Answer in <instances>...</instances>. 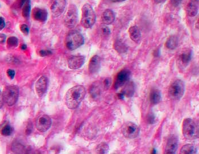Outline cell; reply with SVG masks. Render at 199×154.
Instances as JSON below:
<instances>
[{
  "label": "cell",
  "instance_id": "obj_1",
  "mask_svg": "<svg viewBox=\"0 0 199 154\" xmlns=\"http://www.w3.org/2000/svg\"><path fill=\"white\" fill-rule=\"evenodd\" d=\"M85 93V89L82 85H76L69 89L65 94L66 105L69 109H76L84 99Z\"/></svg>",
  "mask_w": 199,
  "mask_h": 154
},
{
  "label": "cell",
  "instance_id": "obj_2",
  "mask_svg": "<svg viewBox=\"0 0 199 154\" xmlns=\"http://www.w3.org/2000/svg\"><path fill=\"white\" fill-rule=\"evenodd\" d=\"M182 131L186 139L194 140L199 138V126L193 119L189 118L184 119L182 125Z\"/></svg>",
  "mask_w": 199,
  "mask_h": 154
},
{
  "label": "cell",
  "instance_id": "obj_3",
  "mask_svg": "<svg viewBox=\"0 0 199 154\" xmlns=\"http://www.w3.org/2000/svg\"><path fill=\"white\" fill-rule=\"evenodd\" d=\"M96 19V14L92 6L89 4H85L82 8L81 25L86 29L91 28L95 24Z\"/></svg>",
  "mask_w": 199,
  "mask_h": 154
},
{
  "label": "cell",
  "instance_id": "obj_4",
  "mask_svg": "<svg viewBox=\"0 0 199 154\" xmlns=\"http://www.w3.org/2000/svg\"><path fill=\"white\" fill-rule=\"evenodd\" d=\"M84 43V37L80 33L77 31H70L65 38V45L69 50H74L80 47Z\"/></svg>",
  "mask_w": 199,
  "mask_h": 154
},
{
  "label": "cell",
  "instance_id": "obj_5",
  "mask_svg": "<svg viewBox=\"0 0 199 154\" xmlns=\"http://www.w3.org/2000/svg\"><path fill=\"white\" fill-rule=\"evenodd\" d=\"M185 91V85L182 80L177 79L172 82L169 88V96L173 100H179L183 97Z\"/></svg>",
  "mask_w": 199,
  "mask_h": 154
},
{
  "label": "cell",
  "instance_id": "obj_6",
  "mask_svg": "<svg viewBox=\"0 0 199 154\" xmlns=\"http://www.w3.org/2000/svg\"><path fill=\"white\" fill-rule=\"evenodd\" d=\"M19 89L17 86L10 85L5 87L2 93L4 101L8 105H14L17 101Z\"/></svg>",
  "mask_w": 199,
  "mask_h": 154
},
{
  "label": "cell",
  "instance_id": "obj_7",
  "mask_svg": "<svg viewBox=\"0 0 199 154\" xmlns=\"http://www.w3.org/2000/svg\"><path fill=\"white\" fill-rule=\"evenodd\" d=\"M78 21V11L75 5H70L64 17V24L68 28H72L76 25Z\"/></svg>",
  "mask_w": 199,
  "mask_h": 154
},
{
  "label": "cell",
  "instance_id": "obj_8",
  "mask_svg": "<svg viewBox=\"0 0 199 154\" xmlns=\"http://www.w3.org/2000/svg\"><path fill=\"white\" fill-rule=\"evenodd\" d=\"M122 132L125 137L129 139H134L139 135V128L134 123L128 122L123 125Z\"/></svg>",
  "mask_w": 199,
  "mask_h": 154
},
{
  "label": "cell",
  "instance_id": "obj_9",
  "mask_svg": "<svg viewBox=\"0 0 199 154\" xmlns=\"http://www.w3.org/2000/svg\"><path fill=\"white\" fill-rule=\"evenodd\" d=\"M52 124L51 119L47 115H41L36 121V128L39 132H45L50 128Z\"/></svg>",
  "mask_w": 199,
  "mask_h": 154
},
{
  "label": "cell",
  "instance_id": "obj_10",
  "mask_svg": "<svg viewBox=\"0 0 199 154\" xmlns=\"http://www.w3.org/2000/svg\"><path fill=\"white\" fill-rule=\"evenodd\" d=\"M130 76V71L127 69H124L119 72L115 79L114 84L115 89H119V88L124 85L128 81Z\"/></svg>",
  "mask_w": 199,
  "mask_h": 154
},
{
  "label": "cell",
  "instance_id": "obj_11",
  "mask_svg": "<svg viewBox=\"0 0 199 154\" xmlns=\"http://www.w3.org/2000/svg\"><path fill=\"white\" fill-rule=\"evenodd\" d=\"M66 0H52L50 5V10L53 14L57 17L59 16L65 9Z\"/></svg>",
  "mask_w": 199,
  "mask_h": 154
},
{
  "label": "cell",
  "instance_id": "obj_12",
  "mask_svg": "<svg viewBox=\"0 0 199 154\" xmlns=\"http://www.w3.org/2000/svg\"><path fill=\"white\" fill-rule=\"evenodd\" d=\"M178 147V138L175 135H172L170 136L166 145L165 154H175Z\"/></svg>",
  "mask_w": 199,
  "mask_h": 154
},
{
  "label": "cell",
  "instance_id": "obj_13",
  "mask_svg": "<svg viewBox=\"0 0 199 154\" xmlns=\"http://www.w3.org/2000/svg\"><path fill=\"white\" fill-rule=\"evenodd\" d=\"M48 80L46 76H43L37 80L35 84V90L39 97H42L47 89Z\"/></svg>",
  "mask_w": 199,
  "mask_h": 154
},
{
  "label": "cell",
  "instance_id": "obj_14",
  "mask_svg": "<svg viewBox=\"0 0 199 154\" xmlns=\"http://www.w3.org/2000/svg\"><path fill=\"white\" fill-rule=\"evenodd\" d=\"M85 62V57L81 55L72 56L68 60V65L71 69H77L83 66Z\"/></svg>",
  "mask_w": 199,
  "mask_h": 154
},
{
  "label": "cell",
  "instance_id": "obj_15",
  "mask_svg": "<svg viewBox=\"0 0 199 154\" xmlns=\"http://www.w3.org/2000/svg\"><path fill=\"white\" fill-rule=\"evenodd\" d=\"M33 18L39 22H43L47 18V11L45 9L38 8H34L31 12Z\"/></svg>",
  "mask_w": 199,
  "mask_h": 154
},
{
  "label": "cell",
  "instance_id": "obj_16",
  "mask_svg": "<svg viewBox=\"0 0 199 154\" xmlns=\"http://www.w3.org/2000/svg\"><path fill=\"white\" fill-rule=\"evenodd\" d=\"M101 67V59L98 55H95L92 57L89 61L88 65L89 72L91 74L97 73Z\"/></svg>",
  "mask_w": 199,
  "mask_h": 154
},
{
  "label": "cell",
  "instance_id": "obj_17",
  "mask_svg": "<svg viewBox=\"0 0 199 154\" xmlns=\"http://www.w3.org/2000/svg\"><path fill=\"white\" fill-rule=\"evenodd\" d=\"M101 19L103 24L110 25L115 21V13L111 10L107 9L103 13V14L101 15Z\"/></svg>",
  "mask_w": 199,
  "mask_h": 154
},
{
  "label": "cell",
  "instance_id": "obj_18",
  "mask_svg": "<svg viewBox=\"0 0 199 154\" xmlns=\"http://www.w3.org/2000/svg\"><path fill=\"white\" fill-rule=\"evenodd\" d=\"M192 51L189 49H185L180 53L179 60L180 63L183 65H187L191 60Z\"/></svg>",
  "mask_w": 199,
  "mask_h": 154
},
{
  "label": "cell",
  "instance_id": "obj_19",
  "mask_svg": "<svg viewBox=\"0 0 199 154\" xmlns=\"http://www.w3.org/2000/svg\"><path fill=\"white\" fill-rule=\"evenodd\" d=\"M129 33L130 38L135 42H138L141 38V31L138 27L136 26L130 27L129 30Z\"/></svg>",
  "mask_w": 199,
  "mask_h": 154
},
{
  "label": "cell",
  "instance_id": "obj_20",
  "mask_svg": "<svg viewBox=\"0 0 199 154\" xmlns=\"http://www.w3.org/2000/svg\"><path fill=\"white\" fill-rule=\"evenodd\" d=\"M125 85L124 88L122 90L121 93L125 96H127V97H131L134 94V90H135V85L133 82H127L125 84Z\"/></svg>",
  "mask_w": 199,
  "mask_h": 154
},
{
  "label": "cell",
  "instance_id": "obj_21",
  "mask_svg": "<svg viewBox=\"0 0 199 154\" xmlns=\"http://www.w3.org/2000/svg\"><path fill=\"white\" fill-rule=\"evenodd\" d=\"M161 100V94L159 90L154 89L151 91L150 93V101L151 104L156 105Z\"/></svg>",
  "mask_w": 199,
  "mask_h": 154
},
{
  "label": "cell",
  "instance_id": "obj_22",
  "mask_svg": "<svg viewBox=\"0 0 199 154\" xmlns=\"http://www.w3.org/2000/svg\"><path fill=\"white\" fill-rule=\"evenodd\" d=\"M178 45V39L175 36L170 37L166 42L165 45L169 49H174Z\"/></svg>",
  "mask_w": 199,
  "mask_h": 154
},
{
  "label": "cell",
  "instance_id": "obj_23",
  "mask_svg": "<svg viewBox=\"0 0 199 154\" xmlns=\"http://www.w3.org/2000/svg\"><path fill=\"white\" fill-rule=\"evenodd\" d=\"M197 7L193 2H189L186 8L187 14L189 17H195L197 13Z\"/></svg>",
  "mask_w": 199,
  "mask_h": 154
},
{
  "label": "cell",
  "instance_id": "obj_24",
  "mask_svg": "<svg viewBox=\"0 0 199 154\" xmlns=\"http://www.w3.org/2000/svg\"><path fill=\"white\" fill-rule=\"evenodd\" d=\"M196 152V149L195 147L191 144H187L181 147L180 150V154H195Z\"/></svg>",
  "mask_w": 199,
  "mask_h": 154
},
{
  "label": "cell",
  "instance_id": "obj_25",
  "mask_svg": "<svg viewBox=\"0 0 199 154\" xmlns=\"http://www.w3.org/2000/svg\"><path fill=\"white\" fill-rule=\"evenodd\" d=\"M31 3L30 0H27L23 5L22 9V15L25 18H28L30 14Z\"/></svg>",
  "mask_w": 199,
  "mask_h": 154
},
{
  "label": "cell",
  "instance_id": "obj_26",
  "mask_svg": "<svg viewBox=\"0 0 199 154\" xmlns=\"http://www.w3.org/2000/svg\"><path fill=\"white\" fill-rule=\"evenodd\" d=\"M89 92L92 97L96 98L100 95V89L96 84H93L92 86L90 87Z\"/></svg>",
  "mask_w": 199,
  "mask_h": 154
},
{
  "label": "cell",
  "instance_id": "obj_27",
  "mask_svg": "<svg viewBox=\"0 0 199 154\" xmlns=\"http://www.w3.org/2000/svg\"><path fill=\"white\" fill-rule=\"evenodd\" d=\"M109 146L106 143H101L96 148V152L97 154H107L109 151Z\"/></svg>",
  "mask_w": 199,
  "mask_h": 154
},
{
  "label": "cell",
  "instance_id": "obj_28",
  "mask_svg": "<svg viewBox=\"0 0 199 154\" xmlns=\"http://www.w3.org/2000/svg\"><path fill=\"white\" fill-rule=\"evenodd\" d=\"M114 47L118 53H123L127 51V46L125 45L123 42L119 41H115Z\"/></svg>",
  "mask_w": 199,
  "mask_h": 154
},
{
  "label": "cell",
  "instance_id": "obj_29",
  "mask_svg": "<svg viewBox=\"0 0 199 154\" xmlns=\"http://www.w3.org/2000/svg\"><path fill=\"white\" fill-rule=\"evenodd\" d=\"M18 44V40L15 37H12L8 38L7 41V45L10 48L15 47L17 46Z\"/></svg>",
  "mask_w": 199,
  "mask_h": 154
},
{
  "label": "cell",
  "instance_id": "obj_30",
  "mask_svg": "<svg viewBox=\"0 0 199 154\" xmlns=\"http://www.w3.org/2000/svg\"><path fill=\"white\" fill-rule=\"evenodd\" d=\"M12 132H13V128L10 125L8 124L5 126L1 131L2 135L4 136H9L12 134Z\"/></svg>",
  "mask_w": 199,
  "mask_h": 154
},
{
  "label": "cell",
  "instance_id": "obj_31",
  "mask_svg": "<svg viewBox=\"0 0 199 154\" xmlns=\"http://www.w3.org/2000/svg\"><path fill=\"white\" fill-rule=\"evenodd\" d=\"M147 120L149 124H153L155 122V116L153 113H149L147 116Z\"/></svg>",
  "mask_w": 199,
  "mask_h": 154
},
{
  "label": "cell",
  "instance_id": "obj_32",
  "mask_svg": "<svg viewBox=\"0 0 199 154\" xmlns=\"http://www.w3.org/2000/svg\"><path fill=\"white\" fill-rule=\"evenodd\" d=\"M101 30L102 34L104 35H108L111 33L110 29L105 25H103L101 27Z\"/></svg>",
  "mask_w": 199,
  "mask_h": 154
},
{
  "label": "cell",
  "instance_id": "obj_33",
  "mask_svg": "<svg viewBox=\"0 0 199 154\" xmlns=\"http://www.w3.org/2000/svg\"><path fill=\"white\" fill-rule=\"evenodd\" d=\"M20 30L23 33V34L25 35H27L29 33V27L26 25L23 24L20 26Z\"/></svg>",
  "mask_w": 199,
  "mask_h": 154
},
{
  "label": "cell",
  "instance_id": "obj_34",
  "mask_svg": "<svg viewBox=\"0 0 199 154\" xmlns=\"http://www.w3.org/2000/svg\"><path fill=\"white\" fill-rule=\"evenodd\" d=\"M52 54V52L50 50H41L39 51V55L41 57H46L51 55Z\"/></svg>",
  "mask_w": 199,
  "mask_h": 154
},
{
  "label": "cell",
  "instance_id": "obj_35",
  "mask_svg": "<svg viewBox=\"0 0 199 154\" xmlns=\"http://www.w3.org/2000/svg\"><path fill=\"white\" fill-rule=\"evenodd\" d=\"M111 84V79L107 78V79H105V80L103 81V85H104V88L106 89H107L109 88Z\"/></svg>",
  "mask_w": 199,
  "mask_h": 154
},
{
  "label": "cell",
  "instance_id": "obj_36",
  "mask_svg": "<svg viewBox=\"0 0 199 154\" xmlns=\"http://www.w3.org/2000/svg\"><path fill=\"white\" fill-rule=\"evenodd\" d=\"M182 0H170V3L174 7L178 6L181 2Z\"/></svg>",
  "mask_w": 199,
  "mask_h": 154
},
{
  "label": "cell",
  "instance_id": "obj_37",
  "mask_svg": "<svg viewBox=\"0 0 199 154\" xmlns=\"http://www.w3.org/2000/svg\"><path fill=\"white\" fill-rule=\"evenodd\" d=\"M7 75L10 79H13L15 76V71L11 69H9L7 71Z\"/></svg>",
  "mask_w": 199,
  "mask_h": 154
},
{
  "label": "cell",
  "instance_id": "obj_38",
  "mask_svg": "<svg viewBox=\"0 0 199 154\" xmlns=\"http://www.w3.org/2000/svg\"><path fill=\"white\" fill-rule=\"evenodd\" d=\"M5 26V22L4 18L0 17V30H2Z\"/></svg>",
  "mask_w": 199,
  "mask_h": 154
},
{
  "label": "cell",
  "instance_id": "obj_39",
  "mask_svg": "<svg viewBox=\"0 0 199 154\" xmlns=\"http://www.w3.org/2000/svg\"><path fill=\"white\" fill-rule=\"evenodd\" d=\"M6 37L5 34H0V43L1 44H4L6 41Z\"/></svg>",
  "mask_w": 199,
  "mask_h": 154
},
{
  "label": "cell",
  "instance_id": "obj_40",
  "mask_svg": "<svg viewBox=\"0 0 199 154\" xmlns=\"http://www.w3.org/2000/svg\"><path fill=\"white\" fill-rule=\"evenodd\" d=\"M4 99H3V96L1 92H0V108L4 104Z\"/></svg>",
  "mask_w": 199,
  "mask_h": 154
},
{
  "label": "cell",
  "instance_id": "obj_41",
  "mask_svg": "<svg viewBox=\"0 0 199 154\" xmlns=\"http://www.w3.org/2000/svg\"><path fill=\"white\" fill-rule=\"evenodd\" d=\"M27 0H19V7H22L23 6L24 4L26 2Z\"/></svg>",
  "mask_w": 199,
  "mask_h": 154
},
{
  "label": "cell",
  "instance_id": "obj_42",
  "mask_svg": "<svg viewBox=\"0 0 199 154\" xmlns=\"http://www.w3.org/2000/svg\"><path fill=\"white\" fill-rule=\"evenodd\" d=\"M117 97H118L119 99L123 100V99L124 97H125V96L123 94V93L120 92V93H119V94H117Z\"/></svg>",
  "mask_w": 199,
  "mask_h": 154
},
{
  "label": "cell",
  "instance_id": "obj_43",
  "mask_svg": "<svg viewBox=\"0 0 199 154\" xmlns=\"http://www.w3.org/2000/svg\"><path fill=\"white\" fill-rule=\"evenodd\" d=\"M110 1L113 2H123V1H125L126 0H109Z\"/></svg>",
  "mask_w": 199,
  "mask_h": 154
},
{
  "label": "cell",
  "instance_id": "obj_44",
  "mask_svg": "<svg viewBox=\"0 0 199 154\" xmlns=\"http://www.w3.org/2000/svg\"><path fill=\"white\" fill-rule=\"evenodd\" d=\"M21 49L22 50H25L26 49H27V46L26 45H22L21 46Z\"/></svg>",
  "mask_w": 199,
  "mask_h": 154
},
{
  "label": "cell",
  "instance_id": "obj_45",
  "mask_svg": "<svg viewBox=\"0 0 199 154\" xmlns=\"http://www.w3.org/2000/svg\"><path fill=\"white\" fill-rule=\"evenodd\" d=\"M165 0H154V1L157 3V4H159V3H162L163 2H164Z\"/></svg>",
  "mask_w": 199,
  "mask_h": 154
},
{
  "label": "cell",
  "instance_id": "obj_46",
  "mask_svg": "<svg viewBox=\"0 0 199 154\" xmlns=\"http://www.w3.org/2000/svg\"><path fill=\"white\" fill-rule=\"evenodd\" d=\"M151 153H152V154H156V151H155V149H153V152H151Z\"/></svg>",
  "mask_w": 199,
  "mask_h": 154
},
{
  "label": "cell",
  "instance_id": "obj_47",
  "mask_svg": "<svg viewBox=\"0 0 199 154\" xmlns=\"http://www.w3.org/2000/svg\"><path fill=\"white\" fill-rule=\"evenodd\" d=\"M192 1H195L196 2V1H198L199 0H192Z\"/></svg>",
  "mask_w": 199,
  "mask_h": 154
}]
</instances>
